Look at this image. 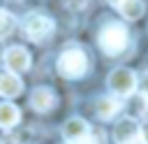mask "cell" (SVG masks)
Here are the masks:
<instances>
[{
    "label": "cell",
    "mask_w": 148,
    "mask_h": 144,
    "mask_svg": "<svg viewBox=\"0 0 148 144\" xmlns=\"http://www.w3.org/2000/svg\"><path fill=\"white\" fill-rule=\"evenodd\" d=\"M139 130L141 128H139V123L132 116L120 118L116 123V128H113V139H116V144H130V142L139 139Z\"/></svg>",
    "instance_id": "6"
},
{
    "label": "cell",
    "mask_w": 148,
    "mask_h": 144,
    "mask_svg": "<svg viewBox=\"0 0 148 144\" xmlns=\"http://www.w3.org/2000/svg\"><path fill=\"white\" fill-rule=\"evenodd\" d=\"M14 28H16V19H14L7 9H0V39L7 37Z\"/></svg>",
    "instance_id": "13"
},
{
    "label": "cell",
    "mask_w": 148,
    "mask_h": 144,
    "mask_svg": "<svg viewBox=\"0 0 148 144\" xmlns=\"http://www.w3.org/2000/svg\"><path fill=\"white\" fill-rule=\"evenodd\" d=\"M56 67H58L60 77H65V79H79L88 70V56L81 49H65L58 56Z\"/></svg>",
    "instance_id": "2"
},
{
    "label": "cell",
    "mask_w": 148,
    "mask_h": 144,
    "mask_svg": "<svg viewBox=\"0 0 148 144\" xmlns=\"http://www.w3.org/2000/svg\"><path fill=\"white\" fill-rule=\"evenodd\" d=\"M56 95H53V91L51 88H35L32 91V95H30V105H32V109L35 111H39V114H46V111H51L53 107H56Z\"/></svg>",
    "instance_id": "8"
},
{
    "label": "cell",
    "mask_w": 148,
    "mask_h": 144,
    "mask_svg": "<svg viewBox=\"0 0 148 144\" xmlns=\"http://www.w3.org/2000/svg\"><path fill=\"white\" fill-rule=\"evenodd\" d=\"M23 91V81L16 77V74H0V95L5 98H16L18 93Z\"/></svg>",
    "instance_id": "10"
},
{
    "label": "cell",
    "mask_w": 148,
    "mask_h": 144,
    "mask_svg": "<svg viewBox=\"0 0 148 144\" xmlns=\"http://www.w3.org/2000/svg\"><path fill=\"white\" fill-rule=\"evenodd\" d=\"M118 9H120V14H123L127 21H136V19H141V14H143V2H141V0H123V2L118 5Z\"/></svg>",
    "instance_id": "12"
},
{
    "label": "cell",
    "mask_w": 148,
    "mask_h": 144,
    "mask_svg": "<svg viewBox=\"0 0 148 144\" xmlns=\"http://www.w3.org/2000/svg\"><path fill=\"white\" fill-rule=\"evenodd\" d=\"M139 135H141V142H143V144H148V125H146V128H141V130H139Z\"/></svg>",
    "instance_id": "15"
},
{
    "label": "cell",
    "mask_w": 148,
    "mask_h": 144,
    "mask_svg": "<svg viewBox=\"0 0 148 144\" xmlns=\"http://www.w3.org/2000/svg\"><path fill=\"white\" fill-rule=\"evenodd\" d=\"M130 144H143V142H141V139H134V142H130Z\"/></svg>",
    "instance_id": "18"
},
{
    "label": "cell",
    "mask_w": 148,
    "mask_h": 144,
    "mask_svg": "<svg viewBox=\"0 0 148 144\" xmlns=\"http://www.w3.org/2000/svg\"><path fill=\"white\" fill-rule=\"evenodd\" d=\"M106 2H111V5H116V7H118V5L123 2V0H106Z\"/></svg>",
    "instance_id": "17"
},
{
    "label": "cell",
    "mask_w": 148,
    "mask_h": 144,
    "mask_svg": "<svg viewBox=\"0 0 148 144\" xmlns=\"http://www.w3.org/2000/svg\"><path fill=\"white\" fill-rule=\"evenodd\" d=\"M109 88L113 95L118 98H130L134 91H136V74L130 70V67H116L111 74H109Z\"/></svg>",
    "instance_id": "3"
},
{
    "label": "cell",
    "mask_w": 148,
    "mask_h": 144,
    "mask_svg": "<svg viewBox=\"0 0 148 144\" xmlns=\"http://www.w3.org/2000/svg\"><path fill=\"white\" fill-rule=\"evenodd\" d=\"M127 42H130V33L125 26L120 23H106L102 30H99V49L106 53V56H118L127 49Z\"/></svg>",
    "instance_id": "1"
},
{
    "label": "cell",
    "mask_w": 148,
    "mask_h": 144,
    "mask_svg": "<svg viewBox=\"0 0 148 144\" xmlns=\"http://www.w3.org/2000/svg\"><path fill=\"white\" fill-rule=\"evenodd\" d=\"M136 88H139V95L148 102V72H146L141 79H136Z\"/></svg>",
    "instance_id": "14"
},
{
    "label": "cell",
    "mask_w": 148,
    "mask_h": 144,
    "mask_svg": "<svg viewBox=\"0 0 148 144\" xmlns=\"http://www.w3.org/2000/svg\"><path fill=\"white\" fill-rule=\"evenodd\" d=\"M23 33L28 35V39L32 42H42L44 37H49L53 33V21L44 14H37V12H30L25 19H23Z\"/></svg>",
    "instance_id": "4"
},
{
    "label": "cell",
    "mask_w": 148,
    "mask_h": 144,
    "mask_svg": "<svg viewBox=\"0 0 148 144\" xmlns=\"http://www.w3.org/2000/svg\"><path fill=\"white\" fill-rule=\"evenodd\" d=\"M76 144H99V142H97L95 137H90V135H88V137H83V139H81V142H76Z\"/></svg>",
    "instance_id": "16"
},
{
    "label": "cell",
    "mask_w": 148,
    "mask_h": 144,
    "mask_svg": "<svg viewBox=\"0 0 148 144\" xmlns=\"http://www.w3.org/2000/svg\"><path fill=\"white\" fill-rule=\"evenodd\" d=\"M88 135H90V125H88V121H83L81 116H74V118H69V121L62 125V137H65L67 142H72V144L81 142V139L88 137Z\"/></svg>",
    "instance_id": "7"
},
{
    "label": "cell",
    "mask_w": 148,
    "mask_h": 144,
    "mask_svg": "<svg viewBox=\"0 0 148 144\" xmlns=\"http://www.w3.org/2000/svg\"><path fill=\"white\" fill-rule=\"evenodd\" d=\"M95 111H97V116L102 118V121H109V118H113L118 111H120V102L116 100V98H99L97 102H95Z\"/></svg>",
    "instance_id": "9"
},
{
    "label": "cell",
    "mask_w": 148,
    "mask_h": 144,
    "mask_svg": "<svg viewBox=\"0 0 148 144\" xmlns=\"http://www.w3.org/2000/svg\"><path fill=\"white\" fill-rule=\"evenodd\" d=\"M21 118V111L12 102H0V128H14Z\"/></svg>",
    "instance_id": "11"
},
{
    "label": "cell",
    "mask_w": 148,
    "mask_h": 144,
    "mask_svg": "<svg viewBox=\"0 0 148 144\" xmlns=\"http://www.w3.org/2000/svg\"><path fill=\"white\" fill-rule=\"evenodd\" d=\"M5 65L12 74H18V72H25L30 67V53L28 49L23 46H9L5 51Z\"/></svg>",
    "instance_id": "5"
}]
</instances>
